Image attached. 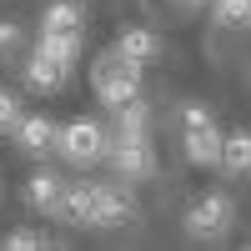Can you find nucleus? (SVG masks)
Segmentation results:
<instances>
[{"instance_id":"8","label":"nucleus","mask_w":251,"mask_h":251,"mask_svg":"<svg viewBox=\"0 0 251 251\" xmlns=\"http://www.w3.org/2000/svg\"><path fill=\"white\" fill-rule=\"evenodd\" d=\"M60 196H66V181L55 171H35L25 181V206L40 211V216H60Z\"/></svg>"},{"instance_id":"11","label":"nucleus","mask_w":251,"mask_h":251,"mask_svg":"<svg viewBox=\"0 0 251 251\" xmlns=\"http://www.w3.org/2000/svg\"><path fill=\"white\" fill-rule=\"evenodd\" d=\"M116 50H121V55H131V60H141V66H151V60L161 55V35H156V30H146V25H131V30H121V35H116Z\"/></svg>"},{"instance_id":"19","label":"nucleus","mask_w":251,"mask_h":251,"mask_svg":"<svg viewBox=\"0 0 251 251\" xmlns=\"http://www.w3.org/2000/svg\"><path fill=\"white\" fill-rule=\"evenodd\" d=\"M20 40H25V35H20V25H15V20H0V55L20 50Z\"/></svg>"},{"instance_id":"15","label":"nucleus","mask_w":251,"mask_h":251,"mask_svg":"<svg viewBox=\"0 0 251 251\" xmlns=\"http://www.w3.org/2000/svg\"><path fill=\"white\" fill-rule=\"evenodd\" d=\"M211 20H216L221 30H246L251 25V0H216Z\"/></svg>"},{"instance_id":"14","label":"nucleus","mask_w":251,"mask_h":251,"mask_svg":"<svg viewBox=\"0 0 251 251\" xmlns=\"http://www.w3.org/2000/svg\"><path fill=\"white\" fill-rule=\"evenodd\" d=\"M40 30H86V10L80 0H50L40 15Z\"/></svg>"},{"instance_id":"10","label":"nucleus","mask_w":251,"mask_h":251,"mask_svg":"<svg viewBox=\"0 0 251 251\" xmlns=\"http://www.w3.org/2000/svg\"><path fill=\"white\" fill-rule=\"evenodd\" d=\"M60 216H66L71 226H91L96 221V186L91 181L66 186V196H60Z\"/></svg>"},{"instance_id":"6","label":"nucleus","mask_w":251,"mask_h":251,"mask_svg":"<svg viewBox=\"0 0 251 251\" xmlns=\"http://www.w3.org/2000/svg\"><path fill=\"white\" fill-rule=\"evenodd\" d=\"M96 186V221L91 226H126L131 221V211H136V201H131V191L126 186H116V181H91Z\"/></svg>"},{"instance_id":"18","label":"nucleus","mask_w":251,"mask_h":251,"mask_svg":"<svg viewBox=\"0 0 251 251\" xmlns=\"http://www.w3.org/2000/svg\"><path fill=\"white\" fill-rule=\"evenodd\" d=\"M0 246L5 251H40V246H50L40 231H10V236H0Z\"/></svg>"},{"instance_id":"4","label":"nucleus","mask_w":251,"mask_h":251,"mask_svg":"<svg viewBox=\"0 0 251 251\" xmlns=\"http://www.w3.org/2000/svg\"><path fill=\"white\" fill-rule=\"evenodd\" d=\"M106 161L116 166L121 181H146V176H156V151H151V141H146V131H116Z\"/></svg>"},{"instance_id":"21","label":"nucleus","mask_w":251,"mask_h":251,"mask_svg":"<svg viewBox=\"0 0 251 251\" xmlns=\"http://www.w3.org/2000/svg\"><path fill=\"white\" fill-rule=\"evenodd\" d=\"M186 5H206V0H186Z\"/></svg>"},{"instance_id":"9","label":"nucleus","mask_w":251,"mask_h":251,"mask_svg":"<svg viewBox=\"0 0 251 251\" xmlns=\"http://www.w3.org/2000/svg\"><path fill=\"white\" fill-rule=\"evenodd\" d=\"M66 75H71L66 60L46 55L40 46L30 50V60H25V86H30V91H60V86H66Z\"/></svg>"},{"instance_id":"12","label":"nucleus","mask_w":251,"mask_h":251,"mask_svg":"<svg viewBox=\"0 0 251 251\" xmlns=\"http://www.w3.org/2000/svg\"><path fill=\"white\" fill-rule=\"evenodd\" d=\"M46 55H55V60H66V66L75 71V60H80V46H86V30H40V40H35Z\"/></svg>"},{"instance_id":"13","label":"nucleus","mask_w":251,"mask_h":251,"mask_svg":"<svg viewBox=\"0 0 251 251\" xmlns=\"http://www.w3.org/2000/svg\"><path fill=\"white\" fill-rule=\"evenodd\" d=\"M221 171L251 176V131H231V136L221 141Z\"/></svg>"},{"instance_id":"1","label":"nucleus","mask_w":251,"mask_h":251,"mask_svg":"<svg viewBox=\"0 0 251 251\" xmlns=\"http://www.w3.org/2000/svg\"><path fill=\"white\" fill-rule=\"evenodd\" d=\"M141 71H146L141 60L121 55V50L111 46V50H100V55L91 60V86H96V96L116 111V106H126L131 96H141Z\"/></svg>"},{"instance_id":"2","label":"nucleus","mask_w":251,"mask_h":251,"mask_svg":"<svg viewBox=\"0 0 251 251\" xmlns=\"http://www.w3.org/2000/svg\"><path fill=\"white\" fill-rule=\"evenodd\" d=\"M55 151L66 156L71 166H96V161H106V151H111V131L100 121H91V116H75V121L60 126Z\"/></svg>"},{"instance_id":"20","label":"nucleus","mask_w":251,"mask_h":251,"mask_svg":"<svg viewBox=\"0 0 251 251\" xmlns=\"http://www.w3.org/2000/svg\"><path fill=\"white\" fill-rule=\"evenodd\" d=\"M206 121H211V111H206L201 100H186V106H181V131H186V126H206Z\"/></svg>"},{"instance_id":"3","label":"nucleus","mask_w":251,"mask_h":251,"mask_svg":"<svg viewBox=\"0 0 251 251\" xmlns=\"http://www.w3.org/2000/svg\"><path fill=\"white\" fill-rule=\"evenodd\" d=\"M231 226H236V206H231V196H221V191L196 196L191 211H186V236H191V241H226Z\"/></svg>"},{"instance_id":"16","label":"nucleus","mask_w":251,"mask_h":251,"mask_svg":"<svg viewBox=\"0 0 251 251\" xmlns=\"http://www.w3.org/2000/svg\"><path fill=\"white\" fill-rule=\"evenodd\" d=\"M151 126V106L141 96H131L126 106H116V131H146Z\"/></svg>"},{"instance_id":"7","label":"nucleus","mask_w":251,"mask_h":251,"mask_svg":"<svg viewBox=\"0 0 251 251\" xmlns=\"http://www.w3.org/2000/svg\"><path fill=\"white\" fill-rule=\"evenodd\" d=\"M15 141H20V151L25 156H50L55 151V141H60V126L50 121V116H20V126H15Z\"/></svg>"},{"instance_id":"5","label":"nucleus","mask_w":251,"mask_h":251,"mask_svg":"<svg viewBox=\"0 0 251 251\" xmlns=\"http://www.w3.org/2000/svg\"><path fill=\"white\" fill-rule=\"evenodd\" d=\"M221 131H216V121H206V126H186V136H181V151L186 161L196 166V171H211V166H221Z\"/></svg>"},{"instance_id":"17","label":"nucleus","mask_w":251,"mask_h":251,"mask_svg":"<svg viewBox=\"0 0 251 251\" xmlns=\"http://www.w3.org/2000/svg\"><path fill=\"white\" fill-rule=\"evenodd\" d=\"M20 100L10 96V91H0V136H15V126H20Z\"/></svg>"}]
</instances>
